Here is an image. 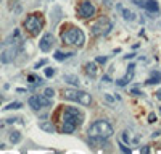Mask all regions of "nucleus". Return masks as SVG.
<instances>
[{
	"instance_id": "f257e3e1",
	"label": "nucleus",
	"mask_w": 161,
	"mask_h": 154,
	"mask_svg": "<svg viewBox=\"0 0 161 154\" xmlns=\"http://www.w3.org/2000/svg\"><path fill=\"white\" fill-rule=\"evenodd\" d=\"M84 122V115L82 112L76 107H66L63 112V123H61V132L70 135L73 133L77 127H80Z\"/></svg>"
},
{
	"instance_id": "f03ea898",
	"label": "nucleus",
	"mask_w": 161,
	"mask_h": 154,
	"mask_svg": "<svg viewBox=\"0 0 161 154\" xmlns=\"http://www.w3.org/2000/svg\"><path fill=\"white\" fill-rule=\"evenodd\" d=\"M89 138H100V140H106L113 135V127L106 120H97L89 127L87 130Z\"/></svg>"
},
{
	"instance_id": "7ed1b4c3",
	"label": "nucleus",
	"mask_w": 161,
	"mask_h": 154,
	"mask_svg": "<svg viewBox=\"0 0 161 154\" xmlns=\"http://www.w3.org/2000/svg\"><path fill=\"white\" fill-rule=\"evenodd\" d=\"M61 41L70 45H76V47H82L85 42V36L82 29H79L77 26H70V29L61 33Z\"/></svg>"
},
{
	"instance_id": "20e7f679",
	"label": "nucleus",
	"mask_w": 161,
	"mask_h": 154,
	"mask_svg": "<svg viewBox=\"0 0 161 154\" xmlns=\"http://www.w3.org/2000/svg\"><path fill=\"white\" fill-rule=\"evenodd\" d=\"M63 98L68 101H74L77 104L82 106H90L92 104V96L85 91H79V89H66L63 91Z\"/></svg>"
},
{
	"instance_id": "39448f33",
	"label": "nucleus",
	"mask_w": 161,
	"mask_h": 154,
	"mask_svg": "<svg viewBox=\"0 0 161 154\" xmlns=\"http://www.w3.org/2000/svg\"><path fill=\"white\" fill-rule=\"evenodd\" d=\"M42 28H44V20H42V16L37 15V13H32L24 20V29L29 31L32 36H37V34L42 31Z\"/></svg>"
},
{
	"instance_id": "423d86ee",
	"label": "nucleus",
	"mask_w": 161,
	"mask_h": 154,
	"mask_svg": "<svg viewBox=\"0 0 161 154\" xmlns=\"http://www.w3.org/2000/svg\"><path fill=\"white\" fill-rule=\"evenodd\" d=\"M113 29V23L108 18H100L98 21L92 26V34L94 36H105Z\"/></svg>"
},
{
	"instance_id": "0eeeda50",
	"label": "nucleus",
	"mask_w": 161,
	"mask_h": 154,
	"mask_svg": "<svg viewBox=\"0 0 161 154\" xmlns=\"http://www.w3.org/2000/svg\"><path fill=\"white\" fill-rule=\"evenodd\" d=\"M95 5L90 2V0H82L79 5V8H77V15H79V18H92V16L95 15Z\"/></svg>"
},
{
	"instance_id": "6e6552de",
	"label": "nucleus",
	"mask_w": 161,
	"mask_h": 154,
	"mask_svg": "<svg viewBox=\"0 0 161 154\" xmlns=\"http://www.w3.org/2000/svg\"><path fill=\"white\" fill-rule=\"evenodd\" d=\"M27 104H29V107H32L34 110H40V109H44V107L50 106V99L45 98V96H40V94H34L29 98Z\"/></svg>"
},
{
	"instance_id": "1a4fd4ad",
	"label": "nucleus",
	"mask_w": 161,
	"mask_h": 154,
	"mask_svg": "<svg viewBox=\"0 0 161 154\" xmlns=\"http://www.w3.org/2000/svg\"><path fill=\"white\" fill-rule=\"evenodd\" d=\"M55 39H53V34L52 33H45L42 39L39 41V49L42 50V52H48V50L52 49V45H53Z\"/></svg>"
},
{
	"instance_id": "9d476101",
	"label": "nucleus",
	"mask_w": 161,
	"mask_h": 154,
	"mask_svg": "<svg viewBox=\"0 0 161 154\" xmlns=\"http://www.w3.org/2000/svg\"><path fill=\"white\" fill-rule=\"evenodd\" d=\"M16 54H18V50H16L15 47H10L7 50H3L2 55H0V62H2V64H10V62L15 60Z\"/></svg>"
},
{
	"instance_id": "9b49d317",
	"label": "nucleus",
	"mask_w": 161,
	"mask_h": 154,
	"mask_svg": "<svg viewBox=\"0 0 161 154\" xmlns=\"http://www.w3.org/2000/svg\"><path fill=\"white\" fill-rule=\"evenodd\" d=\"M143 8H145L147 11H150V13H158L159 11L156 0H145V2H143Z\"/></svg>"
},
{
	"instance_id": "f8f14e48",
	"label": "nucleus",
	"mask_w": 161,
	"mask_h": 154,
	"mask_svg": "<svg viewBox=\"0 0 161 154\" xmlns=\"http://www.w3.org/2000/svg\"><path fill=\"white\" fill-rule=\"evenodd\" d=\"M132 75H134V65H131V67H129V70H127V73H126V76H124V78L116 79V84H119V86H124V84H127V83L131 81Z\"/></svg>"
},
{
	"instance_id": "ddd939ff",
	"label": "nucleus",
	"mask_w": 161,
	"mask_h": 154,
	"mask_svg": "<svg viewBox=\"0 0 161 154\" xmlns=\"http://www.w3.org/2000/svg\"><path fill=\"white\" fill-rule=\"evenodd\" d=\"M119 10H121V13H123V18H124L126 21H134V20H135L134 11H131V10L124 8V7H119Z\"/></svg>"
},
{
	"instance_id": "4468645a",
	"label": "nucleus",
	"mask_w": 161,
	"mask_h": 154,
	"mask_svg": "<svg viewBox=\"0 0 161 154\" xmlns=\"http://www.w3.org/2000/svg\"><path fill=\"white\" fill-rule=\"evenodd\" d=\"M39 128L44 130V132H47V133H55V132H56L52 122H40V123H39Z\"/></svg>"
},
{
	"instance_id": "2eb2a0df",
	"label": "nucleus",
	"mask_w": 161,
	"mask_h": 154,
	"mask_svg": "<svg viewBox=\"0 0 161 154\" xmlns=\"http://www.w3.org/2000/svg\"><path fill=\"white\" fill-rule=\"evenodd\" d=\"M85 71H87V75H90L94 78L97 75V65L95 62H89V64H85Z\"/></svg>"
},
{
	"instance_id": "dca6fc26",
	"label": "nucleus",
	"mask_w": 161,
	"mask_h": 154,
	"mask_svg": "<svg viewBox=\"0 0 161 154\" xmlns=\"http://www.w3.org/2000/svg\"><path fill=\"white\" fill-rule=\"evenodd\" d=\"M123 138H124L126 143H129V144H135L137 141H139V138H137V136H132V135H131V132H124Z\"/></svg>"
},
{
	"instance_id": "f3484780",
	"label": "nucleus",
	"mask_w": 161,
	"mask_h": 154,
	"mask_svg": "<svg viewBox=\"0 0 161 154\" xmlns=\"http://www.w3.org/2000/svg\"><path fill=\"white\" fill-rule=\"evenodd\" d=\"M159 81H161V73L156 71L155 75H152L150 78L147 79V84H156V83H159Z\"/></svg>"
},
{
	"instance_id": "a211bd4d",
	"label": "nucleus",
	"mask_w": 161,
	"mask_h": 154,
	"mask_svg": "<svg viewBox=\"0 0 161 154\" xmlns=\"http://www.w3.org/2000/svg\"><path fill=\"white\" fill-rule=\"evenodd\" d=\"M65 81H68L70 84H74V86H77V84H79V78L76 75H65Z\"/></svg>"
},
{
	"instance_id": "6ab92c4d",
	"label": "nucleus",
	"mask_w": 161,
	"mask_h": 154,
	"mask_svg": "<svg viewBox=\"0 0 161 154\" xmlns=\"http://www.w3.org/2000/svg\"><path fill=\"white\" fill-rule=\"evenodd\" d=\"M10 141H11L13 144L20 143V141H21V133H20V132H13V133L10 135Z\"/></svg>"
},
{
	"instance_id": "aec40b11",
	"label": "nucleus",
	"mask_w": 161,
	"mask_h": 154,
	"mask_svg": "<svg viewBox=\"0 0 161 154\" xmlns=\"http://www.w3.org/2000/svg\"><path fill=\"white\" fill-rule=\"evenodd\" d=\"M73 55H74L73 52L63 54V52H60V50H58V52H55V59H56V60H65V59H70V57H73Z\"/></svg>"
},
{
	"instance_id": "412c9836",
	"label": "nucleus",
	"mask_w": 161,
	"mask_h": 154,
	"mask_svg": "<svg viewBox=\"0 0 161 154\" xmlns=\"http://www.w3.org/2000/svg\"><path fill=\"white\" fill-rule=\"evenodd\" d=\"M20 107H23L21 102H11V104H8L5 107V110H13V109H20Z\"/></svg>"
},
{
	"instance_id": "4be33fe9",
	"label": "nucleus",
	"mask_w": 161,
	"mask_h": 154,
	"mask_svg": "<svg viewBox=\"0 0 161 154\" xmlns=\"http://www.w3.org/2000/svg\"><path fill=\"white\" fill-rule=\"evenodd\" d=\"M44 96H45V98H48V99H52L55 96V91L52 89V88H47V89L44 91Z\"/></svg>"
},
{
	"instance_id": "5701e85b",
	"label": "nucleus",
	"mask_w": 161,
	"mask_h": 154,
	"mask_svg": "<svg viewBox=\"0 0 161 154\" xmlns=\"http://www.w3.org/2000/svg\"><path fill=\"white\" fill-rule=\"evenodd\" d=\"M53 75H55V70H53V68H45V76H47V78L53 76Z\"/></svg>"
},
{
	"instance_id": "b1692460",
	"label": "nucleus",
	"mask_w": 161,
	"mask_h": 154,
	"mask_svg": "<svg viewBox=\"0 0 161 154\" xmlns=\"http://www.w3.org/2000/svg\"><path fill=\"white\" fill-rule=\"evenodd\" d=\"M119 148H121V151H124V152H131V148H127V146H124L123 143H119Z\"/></svg>"
},
{
	"instance_id": "393cba45",
	"label": "nucleus",
	"mask_w": 161,
	"mask_h": 154,
	"mask_svg": "<svg viewBox=\"0 0 161 154\" xmlns=\"http://www.w3.org/2000/svg\"><path fill=\"white\" fill-rule=\"evenodd\" d=\"M97 64H105V62H106V57H97Z\"/></svg>"
},
{
	"instance_id": "a878e982",
	"label": "nucleus",
	"mask_w": 161,
	"mask_h": 154,
	"mask_svg": "<svg viewBox=\"0 0 161 154\" xmlns=\"http://www.w3.org/2000/svg\"><path fill=\"white\" fill-rule=\"evenodd\" d=\"M45 64H47V60H40V62H37V64H36V68H40V67H44Z\"/></svg>"
},
{
	"instance_id": "bb28decb",
	"label": "nucleus",
	"mask_w": 161,
	"mask_h": 154,
	"mask_svg": "<svg viewBox=\"0 0 161 154\" xmlns=\"http://www.w3.org/2000/svg\"><path fill=\"white\" fill-rule=\"evenodd\" d=\"M148 122H156V115H155V114H150V115H148Z\"/></svg>"
},
{
	"instance_id": "cd10ccee",
	"label": "nucleus",
	"mask_w": 161,
	"mask_h": 154,
	"mask_svg": "<svg viewBox=\"0 0 161 154\" xmlns=\"http://www.w3.org/2000/svg\"><path fill=\"white\" fill-rule=\"evenodd\" d=\"M105 99L108 102H114V98H113V96H110V94H105Z\"/></svg>"
},
{
	"instance_id": "c85d7f7f",
	"label": "nucleus",
	"mask_w": 161,
	"mask_h": 154,
	"mask_svg": "<svg viewBox=\"0 0 161 154\" xmlns=\"http://www.w3.org/2000/svg\"><path fill=\"white\" fill-rule=\"evenodd\" d=\"M132 94H135V96H140L142 93H140V91H139V89H132Z\"/></svg>"
},
{
	"instance_id": "c756f323",
	"label": "nucleus",
	"mask_w": 161,
	"mask_h": 154,
	"mask_svg": "<svg viewBox=\"0 0 161 154\" xmlns=\"http://www.w3.org/2000/svg\"><path fill=\"white\" fill-rule=\"evenodd\" d=\"M156 99H159V101H161V89H159V91H156Z\"/></svg>"
},
{
	"instance_id": "7c9ffc66",
	"label": "nucleus",
	"mask_w": 161,
	"mask_h": 154,
	"mask_svg": "<svg viewBox=\"0 0 161 154\" xmlns=\"http://www.w3.org/2000/svg\"><path fill=\"white\" fill-rule=\"evenodd\" d=\"M150 149H148V148H140V152H148Z\"/></svg>"
}]
</instances>
